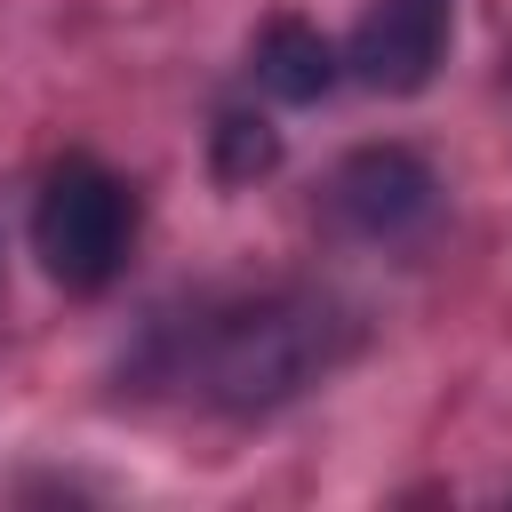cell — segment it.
<instances>
[{
    "mask_svg": "<svg viewBox=\"0 0 512 512\" xmlns=\"http://www.w3.org/2000/svg\"><path fill=\"white\" fill-rule=\"evenodd\" d=\"M432 208H440V176L408 144H360L320 184V216L344 240H408Z\"/></svg>",
    "mask_w": 512,
    "mask_h": 512,
    "instance_id": "obj_3",
    "label": "cell"
},
{
    "mask_svg": "<svg viewBox=\"0 0 512 512\" xmlns=\"http://www.w3.org/2000/svg\"><path fill=\"white\" fill-rule=\"evenodd\" d=\"M352 352H360L352 304L320 288H272L192 320V336H168V384H184L216 416H272L320 376H336Z\"/></svg>",
    "mask_w": 512,
    "mask_h": 512,
    "instance_id": "obj_1",
    "label": "cell"
},
{
    "mask_svg": "<svg viewBox=\"0 0 512 512\" xmlns=\"http://www.w3.org/2000/svg\"><path fill=\"white\" fill-rule=\"evenodd\" d=\"M128 240H136V192L112 168H96V160L48 168V184L32 200V256L56 288H72V296L112 288L128 264Z\"/></svg>",
    "mask_w": 512,
    "mask_h": 512,
    "instance_id": "obj_2",
    "label": "cell"
},
{
    "mask_svg": "<svg viewBox=\"0 0 512 512\" xmlns=\"http://www.w3.org/2000/svg\"><path fill=\"white\" fill-rule=\"evenodd\" d=\"M248 72H256V88H264L272 104H320V96L336 88L344 56H336L304 16H272V24L256 32V48H248Z\"/></svg>",
    "mask_w": 512,
    "mask_h": 512,
    "instance_id": "obj_5",
    "label": "cell"
},
{
    "mask_svg": "<svg viewBox=\"0 0 512 512\" xmlns=\"http://www.w3.org/2000/svg\"><path fill=\"white\" fill-rule=\"evenodd\" d=\"M208 168H216V184H256V176H272V168H280V128H272L264 112H224V120L208 128Z\"/></svg>",
    "mask_w": 512,
    "mask_h": 512,
    "instance_id": "obj_6",
    "label": "cell"
},
{
    "mask_svg": "<svg viewBox=\"0 0 512 512\" xmlns=\"http://www.w3.org/2000/svg\"><path fill=\"white\" fill-rule=\"evenodd\" d=\"M448 56V0H376L344 40V72L376 96H416Z\"/></svg>",
    "mask_w": 512,
    "mask_h": 512,
    "instance_id": "obj_4",
    "label": "cell"
}]
</instances>
